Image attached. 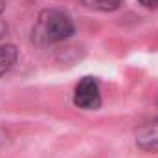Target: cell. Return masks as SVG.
I'll list each match as a JSON object with an SVG mask.
<instances>
[{
    "label": "cell",
    "instance_id": "obj_5",
    "mask_svg": "<svg viewBox=\"0 0 158 158\" xmlns=\"http://www.w3.org/2000/svg\"><path fill=\"white\" fill-rule=\"evenodd\" d=\"M123 0H81V4L88 9H96V11H116L121 6Z\"/></svg>",
    "mask_w": 158,
    "mask_h": 158
},
{
    "label": "cell",
    "instance_id": "obj_1",
    "mask_svg": "<svg viewBox=\"0 0 158 158\" xmlns=\"http://www.w3.org/2000/svg\"><path fill=\"white\" fill-rule=\"evenodd\" d=\"M76 33V24L64 11L59 9H44L40 11L33 30L31 40L37 46H50L70 39Z\"/></svg>",
    "mask_w": 158,
    "mask_h": 158
},
{
    "label": "cell",
    "instance_id": "obj_4",
    "mask_svg": "<svg viewBox=\"0 0 158 158\" xmlns=\"http://www.w3.org/2000/svg\"><path fill=\"white\" fill-rule=\"evenodd\" d=\"M19 50L15 44H2L0 46V77L6 76L17 63Z\"/></svg>",
    "mask_w": 158,
    "mask_h": 158
},
{
    "label": "cell",
    "instance_id": "obj_7",
    "mask_svg": "<svg viewBox=\"0 0 158 158\" xmlns=\"http://www.w3.org/2000/svg\"><path fill=\"white\" fill-rule=\"evenodd\" d=\"M6 33H7V24H6L4 20H0V39H2Z\"/></svg>",
    "mask_w": 158,
    "mask_h": 158
},
{
    "label": "cell",
    "instance_id": "obj_3",
    "mask_svg": "<svg viewBox=\"0 0 158 158\" xmlns=\"http://www.w3.org/2000/svg\"><path fill=\"white\" fill-rule=\"evenodd\" d=\"M136 145L145 153H158V116L138 129Z\"/></svg>",
    "mask_w": 158,
    "mask_h": 158
},
{
    "label": "cell",
    "instance_id": "obj_8",
    "mask_svg": "<svg viewBox=\"0 0 158 158\" xmlns=\"http://www.w3.org/2000/svg\"><path fill=\"white\" fill-rule=\"evenodd\" d=\"M4 9H6V2H4V0H0V13H2Z\"/></svg>",
    "mask_w": 158,
    "mask_h": 158
},
{
    "label": "cell",
    "instance_id": "obj_6",
    "mask_svg": "<svg viewBox=\"0 0 158 158\" xmlns=\"http://www.w3.org/2000/svg\"><path fill=\"white\" fill-rule=\"evenodd\" d=\"M138 2L147 9H156L158 7V0H138Z\"/></svg>",
    "mask_w": 158,
    "mask_h": 158
},
{
    "label": "cell",
    "instance_id": "obj_2",
    "mask_svg": "<svg viewBox=\"0 0 158 158\" xmlns=\"http://www.w3.org/2000/svg\"><path fill=\"white\" fill-rule=\"evenodd\" d=\"M74 103L83 110H96L101 107V90L99 81L92 76L79 79L74 90Z\"/></svg>",
    "mask_w": 158,
    "mask_h": 158
}]
</instances>
